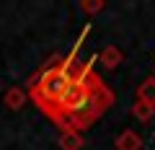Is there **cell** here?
<instances>
[{"label":"cell","mask_w":155,"mask_h":150,"mask_svg":"<svg viewBox=\"0 0 155 150\" xmlns=\"http://www.w3.org/2000/svg\"><path fill=\"white\" fill-rule=\"evenodd\" d=\"M70 83H72L70 72H67L65 67H57V70H52V72H47V75H44L41 91H44V96H47V98L60 101V96L67 91V85H70Z\"/></svg>","instance_id":"obj_1"},{"label":"cell","mask_w":155,"mask_h":150,"mask_svg":"<svg viewBox=\"0 0 155 150\" xmlns=\"http://www.w3.org/2000/svg\"><path fill=\"white\" fill-rule=\"evenodd\" d=\"M137 98H140V104L155 106V80H145V83H140Z\"/></svg>","instance_id":"obj_2"},{"label":"cell","mask_w":155,"mask_h":150,"mask_svg":"<svg viewBox=\"0 0 155 150\" xmlns=\"http://www.w3.org/2000/svg\"><path fill=\"white\" fill-rule=\"evenodd\" d=\"M119 150H140V137L134 132H124L119 137Z\"/></svg>","instance_id":"obj_3"},{"label":"cell","mask_w":155,"mask_h":150,"mask_svg":"<svg viewBox=\"0 0 155 150\" xmlns=\"http://www.w3.org/2000/svg\"><path fill=\"white\" fill-rule=\"evenodd\" d=\"M134 114H137V119H150V117H153V106L137 104V106H134Z\"/></svg>","instance_id":"obj_4"}]
</instances>
